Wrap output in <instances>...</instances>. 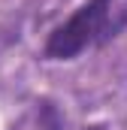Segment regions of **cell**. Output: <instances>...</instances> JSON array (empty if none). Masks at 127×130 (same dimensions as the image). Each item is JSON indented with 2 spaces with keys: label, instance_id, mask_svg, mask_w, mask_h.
<instances>
[{
  "label": "cell",
  "instance_id": "7a4b0ae2",
  "mask_svg": "<svg viewBox=\"0 0 127 130\" xmlns=\"http://www.w3.org/2000/svg\"><path fill=\"white\" fill-rule=\"evenodd\" d=\"M88 130H103V127H88Z\"/></svg>",
  "mask_w": 127,
  "mask_h": 130
},
{
  "label": "cell",
  "instance_id": "6da1fadb",
  "mask_svg": "<svg viewBox=\"0 0 127 130\" xmlns=\"http://www.w3.org/2000/svg\"><path fill=\"white\" fill-rule=\"evenodd\" d=\"M109 12H112V0H91V3H85L67 24H61L58 30L49 36L45 55L58 58V61L79 55L97 33L109 30Z\"/></svg>",
  "mask_w": 127,
  "mask_h": 130
}]
</instances>
